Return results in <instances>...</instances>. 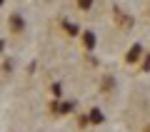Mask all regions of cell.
I'll list each match as a JSON object with an SVG mask.
<instances>
[{
    "instance_id": "1",
    "label": "cell",
    "mask_w": 150,
    "mask_h": 132,
    "mask_svg": "<svg viewBox=\"0 0 150 132\" xmlns=\"http://www.w3.org/2000/svg\"><path fill=\"white\" fill-rule=\"evenodd\" d=\"M80 40H83V48H85L88 53H93L95 45H98V37H95V32H93V30H83L80 32Z\"/></svg>"
},
{
    "instance_id": "5",
    "label": "cell",
    "mask_w": 150,
    "mask_h": 132,
    "mask_svg": "<svg viewBox=\"0 0 150 132\" xmlns=\"http://www.w3.org/2000/svg\"><path fill=\"white\" fill-rule=\"evenodd\" d=\"M63 27L68 30V35H80V27L73 25V22H68V20H63Z\"/></svg>"
},
{
    "instance_id": "2",
    "label": "cell",
    "mask_w": 150,
    "mask_h": 132,
    "mask_svg": "<svg viewBox=\"0 0 150 132\" xmlns=\"http://www.w3.org/2000/svg\"><path fill=\"white\" fill-rule=\"evenodd\" d=\"M25 30V18L20 13H10V32H23Z\"/></svg>"
},
{
    "instance_id": "7",
    "label": "cell",
    "mask_w": 150,
    "mask_h": 132,
    "mask_svg": "<svg viewBox=\"0 0 150 132\" xmlns=\"http://www.w3.org/2000/svg\"><path fill=\"white\" fill-rule=\"evenodd\" d=\"M78 8H80V10H90L93 3H90V0H80V3H78Z\"/></svg>"
},
{
    "instance_id": "8",
    "label": "cell",
    "mask_w": 150,
    "mask_h": 132,
    "mask_svg": "<svg viewBox=\"0 0 150 132\" xmlns=\"http://www.w3.org/2000/svg\"><path fill=\"white\" fill-rule=\"evenodd\" d=\"M148 132H150V127H148Z\"/></svg>"
},
{
    "instance_id": "3",
    "label": "cell",
    "mask_w": 150,
    "mask_h": 132,
    "mask_svg": "<svg viewBox=\"0 0 150 132\" xmlns=\"http://www.w3.org/2000/svg\"><path fill=\"white\" fill-rule=\"evenodd\" d=\"M140 55H143V45H140V42H135L133 48H130V53H128V58H125V60L133 65V62H138V60H140Z\"/></svg>"
},
{
    "instance_id": "6",
    "label": "cell",
    "mask_w": 150,
    "mask_h": 132,
    "mask_svg": "<svg viewBox=\"0 0 150 132\" xmlns=\"http://www.w3.org/2000/svg\"><path fill=\"white\" fill-rule=\"evenodd\" d=\"M50 90H53V95H55V97H63V85H58V82H55L53 87H50Z\"/></svg>"
},
{
    "instance_id": "4",
    "label": "cell",
    "mask_w": 150,
    "mask_h": 132,
    "mask_svg": "<svg viewBox=\"0 0 150 132\" xmlns=\"http://www.w3.org/2000/svg\"><path fill=\"white\" fill-rule=\"evenodd\" d=\"M88 120H90L93 125H100V122L105 120V117H103V112H100V110L95 107V110H90V115H88Z\"/></svg>"
}]
</instances>
